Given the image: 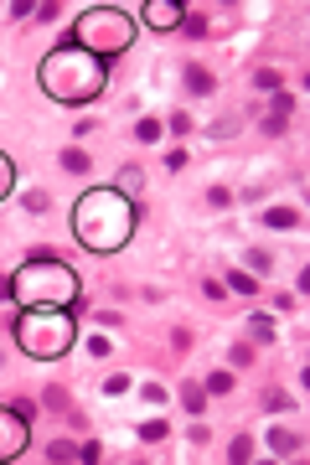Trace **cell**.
Returning a JSON list of instances; mask_svg holds the SVG:
<instances>
[{"label":"cell","mask_w":310,"mask_h":465,"mask_svg":"<svg viewBox=\"0 0 310 465\" xmlns=\"http://www.w3.org/2000/svg\"><path fill=\"white\" fill-rule=\"evenodd\" d=\"M67 222H73V238L88 248V254L109 259V254H119V248H129L134 222H140V207H134V196H125L119 186H88V192L73 202Z\"/></svg>","instance_id":"1"},{"label":"cell","mask_w":310,"mask_h":465,"mask_svg":"<svg viewBox=\"0 0 310 465\" xmlns=\"http://www.w3.org/2000/svg\"><path fill=\"white\" fill-rule=\"evenodd\" d=\"M140 398H145V403H166V388H160V382H145Z\"/></svg>","instance_id":"28"},{"label":"cell","mask_w":310,"mask_h":465,"mask_svg":"<svg viewBox=\"0 0 310 465\" xmlns=\"http://www.w3.org/2000/svg\"><path fill=\"white\" fill-rule=\"evenodd\" d=\"M181 31H186V36H207V31H212L207 10H186V16H181Z\"/></svg>","instance_id":"14"},{"label":"cell","mask_w":310,"mask_h":465,"mask_svg":"<svg viewBox=\"0 0 310 465\" xmlns=\"http://www.w3.org/2000/svg\"><path fill=\"white\" fill-rule=\"evenodd\" d=\"M10 16L26 21V16H36V6H31V0H16V6H10Z\"/></svg>","instance_id":"33"},{"label":"cell","mask_w":310,"mask_h":465,"mask_svg":"<svg viewBox=\"0 0 310 465\" xmlns=\"http://www.w3.org/2000/svg\"><path fill=\"white\" fill-rule=\"evenodd\" d=\"M83 300V279L78 269L57 254H31L16 264L10 274V305L16 310H31V305H62V310H78Z\"/></svg>","instance_id":"3"},{"label":"cell","mask_w":310,"mask_h":465,"mask_svg":"<svg viewBox=\"0 0 310 465\" xmlns=\"http://www.w3.org/2000/svg\"><path fill=\"white\" fill-rule=\"evenodd\" d=\"M181 78H186V93H197V99H202V93H212V88H218V78H212L207 68H186Z\"/></svg>","instance_id":"10"},{"label":"cell","mask_w":310,"mask_h":465,"mask_svg":"<svg viewBox=\"0 0 310 465\" xmlns=\"http://www.w3.org/2000/svg\"><path fill=\"white\" fill-rule=\"evenodd\" d=\"M26 212H47V192H31V196H26Z\"/></svg>","instance_id":"35"},{"label":"cell","mask_w":310,"mask_h":465,"mask_svg":"<svg viewBox=\"0 0 310 465\" xmlns=\"http://www.w3.org/2000/svg\"><path fill=\"white\" fill-rule=\"evenodd\" d=\"M186 166V150H166V171H181Z\"/></svg>","instance_id":"36"},{"label":"cell","mask_w":310,"mask_h":465,"mask_svg":"<svg viewBox=\"0 0 310 465\" xmlns=\"http://www.w3.org/2000/svg\"><path fill=\"white\" fill-rule=\"evenodd\" d=\"M42 408H52V414H67V388H57V382H52V388L42 393Z\"/></svg>","instance_id":"22"},{"label":"cell","mask_w":310,"mask_h":465,"mask_svg":"<svg viewBox=\"0 0 310 465\" xmlns=\"http://www.w3.org/2000/svg\"><path fill=\"white\" fill-rule=\"evenodd\" d=\"M181 403L192 408V414H202V408H207V388H202V382H186V388H181Z\"/></svg>","instance_id":"17"},{"label":"cell","mask_w":310,"mask_h":465,"mask_svg":"<svg viewBox=\"0 0 310 465\" xmlns=\"http://www.w3.org/2000/svg\"><path fill=\"white\" fill-rule=\"evenodd\" d=\"M227 460H238V465H244V460H253V440H248V434H244V440H233V450H227Z\"/></svg>","instance_id":"26"},{"label":"cell","mask_w":310,"mask_h":465,"mask_svg":"<svg viewBox=\"0 0 310 465\" xmlns=\"http://www.w3.org/2000/svg\"><path fill=\"white\" fill-rule=\"evenodd\" d=\"M253 341H274V326H269V315H253Z\"/></svg>","instance_id":"27"},{"label":"cell","mask_w":310,"mask_h":465,"mask_svg":"<svg viewBox=\"0 0 310 465\" xmlns=\"http://www.w3.org/2000/svg\"><path fill=\"white\" fill-rule=\"evenodd\" d=\"M134 140L140 145H160V119H140V124H134Z\"/></svg>","instance_id":"20"},{"label":"cell","mask_w":310,"mask_h":465,"mask_svg":"<svg viewBox=\"0 0 310 465\" xmlns=\"http://www.w3.org/2000/svg\"><path fill=\"white\" fill-rule=\"evenodd\" d=\"M279 83H285L279 68H259V73H253V88H264V93H279Z\"/></svg>","instance_id":"21"},{"label":"cell","mask_w":310,"mask_h":465,"mask_svg":"<svg viewBox=\"0 0 310 465\" xmlns=\"http://www.w3.org/2000/svg\"><path fill=\"white\" fill-rule=\"evenodd\" d=\"M207 393H233V367H223V372H207Z\"/></svg>","instance_id":"19"},{"label":"cell","mask_w":310,"mask_h":465,"mask_svg":"<svg viewBox=\"0 0 310 465\" xmlns=\"http://www.w3.org/2000/svg\"><path fill=\"white\" fill-rule=\"evenodd\" d=\"M36 83H42V93L52 103H67V109H83V103H93L104 88H109V62H99L93 52L62 42L52 47L42 57V68H36Z\"/></svg>","instance_id":"2"},{"label":"cell","mask_w":310,"mask_h":465,"mask_svg":"<svg viewBox=\"0 0 310 465\" xmlns=\"http://www.w3.org/2000/svg\"><path fill=\"white\" fill-rule=\"evenodd\" d=\"M104 393H109V398H119V393H129V378H109V382H104Z\"/></svg>","instance_id":"31"},{"label":"cell","mask_w":310,"mask_h":465,"mask_svg":"<svg viewBox=\"0 0 310 465\" xmlns=\"http://www.w3.org/2000/svg\"><path fill=\"white\" fill-rule=\"evenodd\" d=\"M290 114H295V99L285 88L269 99V119H264V135H285V124H290Z\"/></svg>","instance_id":"8"},{"label":"cell","mask_w":310,"mask_h":465,"mask_svg":"<svg viewBox=\"0 0 310 465\" xmlns=\"http://www.w3.org/2000/svg\"><path fill=\"white\" fill-rule=\"evenodd\" d=\"M114 186H119V192H125V196H134V192H140V186H145V171H140V166H125V171H119V181H114Z\"/></svg>","instance_id":"16"},{"label":"cell","mask_w":310,"mask_h":465,"mask_svg":"<svg viewBox=\"0 0 310 465\" xmlns=\"http://www.w3.org/2000/svg\"><path fill=\"white\" fill-rule=\"evenodd\" d=\"M269 264H274V259H269V254H264V248H248V269H259V274H264V269H269Z\"/></svg>","instance_id":"29"},{"label":"cell","mask_w":310,"mask_h":465,"mask_svg":"<svg viewBox=\"0 0 310 465\" xmlns=\"http://www.w3.org/2000/svg\"><path fill=\"white\" fill-rule=\"evenodd\" d=\"M264 222H269V228H300V212H295V207H269Z\"/></svg>","instance_id":"11"},{"label":"cell","mask_w":310,"mask_h":465,"mask_svg":"<svg viewBox=\"0 0 310 465\" xmlns=\"http://www.w3.org/2000/svg\"><path fill=\"white\" fill-rule=\"evenodd\" d=\"M10 192H16V161H10V155L0 150V202H6Z\"/></svg>","instance_id":"15"},{"label":"cell","mask_w":310,"mask_h":465,"mask_svg":"<svg viewBox=\"0 0 310 465\" xmlns=\"http://www.w3.org/2000/svg\"><path fill=\"white\" fill-rule=\"evenodd\" d=\"M47 460H83V445H67V440H52V445H47Z\"/></svg>","instance_id":"18"},{"label":"cell","mask_w":310,"mask_h":465,"mask_svg":"<svg viewBox=\"0 0 310 465\" xmlns=\"http://www.w3.org/2000/svg\"><path fill=\"white\" fill-rule=\"evenodd\" d=\"M202 295H207V300H223L227 289H223V279H207V285H202Z\"/></svg>","instance_id":"32"},{"label":"cell","mask_w":310,"mask_h":465,"mask_svg":"<svg viewBox=\"0 0 310 465\" xmlns=\"http://www.w3.org/2000/svg\"><path fill=\"white\" fill-rule=\"evenodd\" d=\"M269 450H274L279 460H295L300 455V434L295 429H269Z\"/></svg>","instance_id":"9"},{"label":"cell","mask_w":310,"mask_h":465,"mask_svg":"<svg viewBox=\"0 0 310 465\" xmlns=\"http://www.w3.org/2000/svg\"><path fill=\"white\" fill-rule=\"evenodd\" d=\"M140 440H145V445L171 440V424H166V419H145V424H140Z\"/></svg>","instance_id":"13"},{"label":"cell","mask_w":310,"mask_h":465,"mask_svg":"<svg viewBox=\"0 0 310 465\" xmlns=\"http://www.w3.org/2000/svg\"><path fill=\"white\" fill-rule=\"evenodd\" d=\"M248 362H253V347H248V341H238V347L227 352V367H248Z\"/></svg>","instance_id":"24"},{"label":"cell","mask_w":310,"mask_h":465,"mask_svg":"<svg viewBox=\"0 0 310 465\" xmlns=\"http://www.w3.org/2000/svg\"><path fill=\"white\" fill-rule=\"evenodd\" d=\"M78 341V315L62 310V305H31V310L16 315V347L36 362H57V357L73 352Z\"/></svg>","instance_id":"4"},{"label":"cell","mask_w":310,"mask_h":465,"mask_svg":"<svg viewBox=\"0 0 310 465\" xmlns=\"http://www.w3.org/2000/svg\"><path fill=\"white\" fill-rule=\"evenodd\" d=\"M181 16H186V6H176V0H145L140 6V21L150 26V31H181Z\"/></svg>","instance_id":"7"},{"label":"cell","mask_w":310,"mask_h":465,"mask_svg":"<svg viewBox=\"0 0 310 465\" xmlns=\"http://www.w3.org/2000/svg\"><path fill=\"white\" fill-rule=\"evenodd\" d=\"M207 202H212V207H227V202H233V192H227V186H212Z\"/></svg>","instance_id":"30"},{"label":"cell","mask_w":310,"mask_h":465,"mask_svg":"<svg viewBox=\"0 0 310 465\" xmlns=\"http://www.w3.org/2000/svg\"><path fill=\"white\" fill-rule=\"evenodd\" d=\"M134 36H140V21H134L125 6H83V10H78V21H73V47L93 52L99 62L129 52Z\"/></svg>","instance_id":"5"},{"label":"cell","mask_w":310,"mask_h":465,"mask_svg":"<svg viewBox=\"0 0 310 465\" xmlns=\"http://www.w3.org/2000/svg\"><path fill=\"white\" fill-rule=\"evenodd\" d=\"M223 289H233V295H253V289H259V279H253L248 269H238V274L223 279Z\"/></svg>","instance_id":"12"},{"label":"cell","mask_w":310,"mask_h":465,"mask_svg":"<svg viewBox=\"0 0 310 465\" xmlns=\"http://www.w3.org/2000/svg\"><path fill=\"white\" fill-rule=\"evenodd\" d=\"M26 445H31V414L0 403V460H16Z\"/></svg>","instance_id":"6"},{"label":"cell","mask_w":310,"mask_h":465,"mask_svg":"<svg viewBox=\"0 0 310 465\" xmlns=\"http://www.w3.org/2000/svg\"><path fill=\"white\" fill-rule=\"evenodd\" d=\"M88 357H109V336H93L88 341Z\"/></svg>","instance_id":"34"},{"label":"cell","mask_w":310,"mask_h":465,"mask_svg":"<svg viewBox=\"0 0 310 465\" xmlns=\"http://www.w3.org/2000/svg\"><path fill=\"white\" fill-rule=\"evenodd\" d=\"M264 403H269V408H274V414H285V408L295 403V398H290L285 388H269V393H264Z\"/></svg>","instance_id":"23"},{"label":"cell","mask_w":310,"mask_h":465,"mask_svg":"<svg viewBox=\"0 0 310 465\" xmlns=\"http://www.w3.org/2000/svg\"><path fill=\"white\" fill-rule=\"evenodd\" d=\"M62 171H88V150H62Z\"/></svg>","instance_id":"25"}]
</instances>
